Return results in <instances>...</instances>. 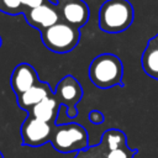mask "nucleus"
I'll use <instances>...</instances> for the list:
<instances>
[{"instance_id": "nucleus-11", "label": "nucleus", "mask_w": 158, "mask_h": 158, "mask_svg": "<svg viewBox=\"0 0 158 158\" xmlns=\"http://www.w3.org/2000/svg\"><path fill=\"white\" fill-rule=\"evenodd\" d=\"M60 107H62V105L59 104V101L57 100V98L53 94L51 96L44 98L38 104H36L28 111V115H31L38 120L49 122V123H54Z\"/></svg>"}, {"instance_id": "nucleus-3", "label": "nucleus", "mask_w": 158, "mask_h": 158, "mask_svg": "<svg viewBox=\"0 0 158 158\" xmlns=\"http://www.w3.org/2000/svg\"><path fill=\"white\" fill-rule=\"evenodd\" d=\"M49 142L60 153L80 152L89 144L86 130L77 122L54 125Z\"/></svg>"}, {"instance_id": "nucleus-12", "label": "nucleus", "mask_w": 158, "mask_h": 158, "mask_svg": "<svg viewBox=\"0 0 158 158\" xmlns=\"http://www.w3.org/2000/svg\"><path fill=\"white\" fill-rule=\"evenodd\" d=\"M142 68L149 77L158 79V33L147 43L142 53Z\"/></svg>"}, {"instance_id": "nucleus-13", "label": "nucleus", "mask_w": 158, "mask_h": 158, "mask_svg": "<svg viewBox=\"0 0 158 158\" xmlns=\"http://www.w3.org/2000/svg\"><path fill=\"white\" fill-rule=\"evenodd\" d=\"M126 135L121 131V130H117V128H110V130H106L104 133H102V137H101V144L107 149V151H112V149H116V148H120V147H123L126 146Z\"/></svg>"}, {"instance_id": "nucleus-2", "label": "nucleus", "mask_w": 158, "mask_h": 158, "mask_svg": "<svg viewBox=\"0 0 158 158\" xmlns=\"http://www.w3.org/2000/svg\"><path fill=\"white\" fill-rule=\"evenodd\" d=\"M133 16L128 0H106L99 10V27L107 33H120L131 26Z\"/></svg>"}, {"instance_id": "nucleus-15", "label": "nucleus", "mask_w": 158, "mask_h": 158, "mask_svg": "<svg viewBox=\"0 0 158 158\" xmlns=\"http://www.w3.org/2000/svg\"><path fill=\"white\" fill-rule=\"evenodd\" d=\"M2 11H6L9 14H20V12H25V7L21 4V0H1Z\"/></svg>"}, {"instance_id": "nucleus-7", "label": "nucleus", "mask_w": 158, "mask_h": 158, "mask_svg": "<svg viewBox=\"0 0 158 158\" xmlns=\"http://www.w3.org/2000/svg\"><path fill=\"white\" fill-rule=\"evenodd\" d=\"M23 14L26 21L38 31H43L60 21V6L58 4L53 5L49 1L41 6L27 9Z\"/></svg>"}, {"instance_id": "nucleus-19", "label": "nucleus", "mask_w": 158, "mask_h": 158, "mask_svg": "<svg viewBox=\"0 0 158 158\" xmlns=\"http://www.w3.org/2000/svg\"><path fill=\"white\" fill-rule=\"evenodd\" d=\"M0 158H4V156H2V153L0 152Z\"/></svg>"}, {"instance_id": "nucleus-10", "label": "nucleus", "mask_w": 158, "mask_h": 158, "mask_svg": "<svg viewBox=\"0 0 158 158\" xmlns=\"http://www.w3.org/2000/svg\"><path fill=\"white\" fill-rule=\"evenodd\" d=\"M53 90L51 89L49 84L44 81H37L33 86H31L25 93L17 95V105L26 111H30L36 104H38L41 100H43L47 96L53 95Z\"/></svg>"}, {"instance_id": "nucleus-20", "label": "nucleus", "mask_w": 158, "mask_h": 158, "mask_svg": "<svg viewBox=\"0 0 158 158\" xmlns=\"http://www.w3.org/2000/svg\"><path fill=\"white\" fill-rule=\"evenodd\" d=\"M0 47H1V37H0Z\"/></svg>"}, {"instance_id": "nucleus-6", "label": "nucleus", "mask_w": 158, "mask_h": 158, "mask_svg": "<svg viewBox=\"0 0 158 158\" xmlns=\"http://www.w3.org/2000/svg\"><path fill=\"white\" fill-rule=\"evenodd\" d=\"M54 125L56 123H49L28 115L21 126L22 144L30 147H40L49 142Z\"/></svg>"}, {"instance_id": "nucleus-9", "label": "nucleus", "mask_w": 158, "mask_h": 158, "mask_svg": "<svg viewBox=\"0 0 158 158\" xmlns=\"http://www.w3.org/2000/svg\"><path fill=\"white\" fill-rule=\"evenodd\" d=\"M60 6V20L77 27L80 28L83 27L90 16L89 7L83 0H73L69 1L64 5Z\"/></svg>"}, {"instance_id": "nucleus-5", "label": "nucleus", "mask_w": 158, "mask_h": 158, "mask_svg": "<svg viewBox=\"0 0 158 158\" xmlns=\"http://www.w3.org/2000/svg\"><path fill=\"white\" fill-rule=\"evenodd\" d=\"M54 96L65 107L67 115L70 118L77 116V104L83 98V88L73 75H65L58 81L54 89Z\"/></svg>"}, {"instance_id": "nucleus-16", "label": "nucleus", "mask_w": 158, "mask_h": 158, "mask_svg": "<svg viewBox=\"0 0 158 158\" xmlns=\"http://www.w3.org/2000/svg\"><path fill=\"white\" fill-rule=\"evenodd\" d=\"M88 117H89L90 122L94 123V125H99V123H102L104 122V115L99 110H91L89 112V116Z\"/></svg>"}, {"instance_id": "nucleus-18", "label": "nucleus", "mask_w": 158, "mask_h": 158, "mask_svg": "<svg viewBox=\"0 0 158 158\" xmlns=\"http://www.w3.org/2000/svg\"><path fill=\"white\" fill-rule=\"evenodd\" d=\"M69 1H73V0H56V2H57L58 5H64V4L69 2Z\"/></svg>"}, {"instance_id": "nucleus-4", "label": "nucleus", "mask_w": 158, "mask_h": 158, "mask_svg": "<svg viewBox=\"0 0 158 158\" xmlns=\"http://www.w3.org/2000/svg\"><path fill=\"white\" fill-rule=\"evenodd\" d=\"M41 37L43 44L49 51L54 53H68L79 43L80 31L60 20L53 26L41 31Z\"/></svg>"}, {"instance_id": "nucleus-1", "label": "nucleus", "mask_w": 158, "mask_h": 158, "mask_svg": "<svg viewBox=\"0 0 158 158\" xmlns=\"http://www.w3.org/2000/svg\"><path fill=\"white\" fill-rule=\"evenodd\" d=\"M89 78L100 89H109L115 85L122 86L123 65L121 59L112 53H102L95 57L89 65Z\"/></svg>"}, {"instance_id": "nucleus-14", "label": "nucleus", "mask_w": 158, "mask_h": 158, "mask_svg": "<svg viewBox=\"0 0 158 158\" xmlns=\"http://www.w3.org/2000/svg\"><path fill=\"white\" fill-rule=\"evenodd\" d=\"M137 149L130 148L127 144L112 151H107L105 153V158H135Z\"/></svg>"}, {"instance_id": "nucleus-17", "label": "nucleus", "mask_w": 158, "mask_h": 158, "mask_svg": "<svg viewBox=\"0 0 158 158\" xmlns=\"http://www.w3.org/2000/svg\"><path fill=\"white\" fill-rule=\"evenodd\" d=\"M48 1L49 0H21V4L25 7V10H27V9H33V7L41 6Z\"/></svg>"}, {"instance_id": "nucleus-8", "label": "nucleus", "mask_w": 158, "mask_h": 158, "mask_svg": "<svg viewBox=\"0 0 158 158\" xmlns=\"http://www.w3.org/2000/svg\"><path fill=\"white\" fill-rule=\"evenodd\" d=\"M38 81V75L35 70V68L28 63H20L17 64L10 78L11 88L16 95H20L28 90L31 86H33Z\"/></svg>"}, {"instance_id": "nucleus-21", "label": "nucleus", "mask_w": 158, "mask_h": 158, "mask_svg": "<svg viewBox=\"0 0 158 158\" xmlns=\"http://www.w3.org/2000/svg\"><path fill=\"white\" fill-rule=\"evenodd\" d=\"M157 80H158V79H157Z\"/></svg>"}]
</instances>
